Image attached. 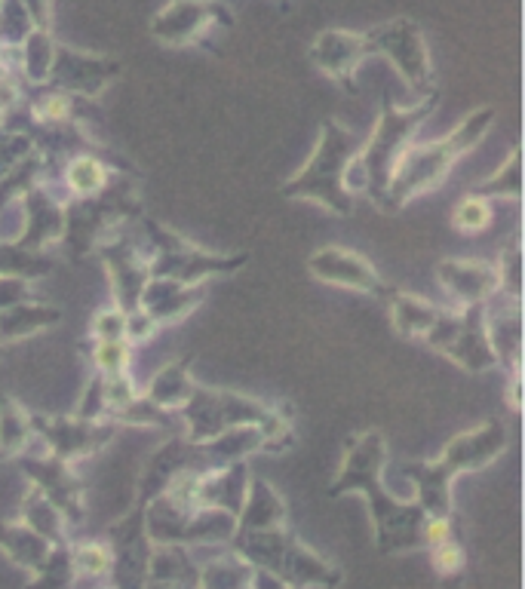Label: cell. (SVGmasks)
<instances>
[{"mask_svg":"<svg viewBox=\"0 0 525 589\" xmlns=\"http://www.w3.org/2000/svg\"><path fill=\"white\" fill-rule=\"evenodd\" d=\"M387 464V439L381 430H363L360 436L347 439L341 467L329 485V497L344 494H363L369 513H372V531L375 547L384 556L412 553L424 547V513L415 501H400L387 491L381 482Z\"/></svg>","mask_w":525,"mask_h":589,"instance_id":"cell-1","label":"cell"},{"mask_svg":"<svg viewBox=\"0 0 525 589\" xmlns=\"http://www.w3.org/2000/svg\"><path fill=\"white\" fill-rule=\"evenodd\" d=\"M495 108L483 105L470 111L452 132H446L443 139L436 142H412L397 166H393L390 185L384 191V197L378 200V209L384 212H400L406 209L415 197L436 191L446 181L449 169L467 157L476 145H483V139L489 135L492 123H495Z\"/></svg>","mask_w":525,"mask_h":589,"instance_id":"cell-2","label":"cell"},{"mask_svg":"<svg viewBox=\"0 0 525 589\" xmlns=\"http://www.w3.org/2000/svg\"><path fill=\"white\" fill-rule=\"evenodd\" d=\"M436 105H440V89L421 96L415 105H397L390 93H384L381 117L375 120L369 139L360 142L354 160L347 163L344 185L350 197L366 194L378 206V200L390 185L393 166H397L400 154L415 142L421 123L436 111Z\"/></svg>","mask_w":525,"mask_h":589,"instance_id":"cell-3","label":"cell"},{"mask_svg":"<svg viewBox=\"0 0 525 589\" xmlns=\"http://www.w3.org/2000/svg\"><path fill=\"white\" fill-rule=\"evenodd\" d=\"M360 135L350 132L338 120H323L317 132V145L311 151V160L304 163L292 178L280 185V194L295 203H317L326 212L338 218H350L357 212V197H350L344 175L347 163L354 160L360 148Z\"/></svg>","mask_w":525,"mask_h":589,"instance_id":"cell-4","label":"cell"},{"mask_svg":"<svg viewBox=\"0 0 525 589\" xmlns=\"http://www.w3.org/2000/svg\"><path fill=\"white\" fill-rule=\"evenodd\" d=\"M228 550L252 568L277 574L292 589H338L344 583V571L314 553L289 528L237 531Z\"/></svg>","mask_w":525,"mask_h":589,"instance_id":"cell-5","label":"cell"},{"mask_svg":"<svg viewBox=\"0 0 525 589\" xmlns=\"http://www.w3.org/2000/svg\"><path fill=\"white\" fill-rule=\"evenodd\" d=\"M142 212L139 194L129 175H114L111 185L96 197H65V234L62 249L71 261L96 252L123 221Z\"/></svg>","mask_w":525,"mask_h":589,"instance_id":"cell-6","label":"cell"},{"mask_svg":"<svg viewBox=\"0 0 525 589\" xmlns=\"http://www.w3.org/2000/svg\"><path fill=\"white\" fill-rule=\"evenodd\" d=\"M142 234L148 246L151 277H166L185 286H203L218 277H234L237 270L249 264L246 252L203 249L154 218H142Z\"/></svg>","mask_w":525,"mask_h":589,"instance_id":"cell-7","label":"cell"},{"mask_svg":"<svg viewBox=\"0 0 525 589\" xmlns=\"http://www.w3.org/2000/svg\"><path fill=\"white\" fill-rule=\"evenodd\" d=\"M424 341L430 350L455 362L467 375H486L498 369V359L486 332V304L443 310L440 320L424 335Z\"/></svg>","mask_w":525,"mask_h":589,"instance_id":"cell-8","label":"cell"},{"mask_svg":"<svg viewBox=\"0 0 525 589\" xmlns=\"http://www.w3.org/2000/svg\"><path fill=\"white\" fill-rule=\"evenodd\" d=\"M366 47H369V56H381L397 68V74L406 80V86L418 99L436 89L427 37L415 19L397 16V19L375 25L372 31H366Z\"/></svg>","mask_w":525,"mask_h":589,"instance_id":"cell-9","label":"cell"},{"mask_svg":"<svg viewBox=\"0 0 525 589\" xmlns=\"http://www.w3.org/2000/svg\"><path fill=\"white\" fill-rule=\"evenodd\" d=\"M31 430H34V442L47 451V455L65 461V464H77L83 458L99 455L102 448H108V442L117 433L114 421H86L77 415H37L31 412Z\"/></svg>","mask_w":525,"mask_h":589,"instance_id":"cell-10","label":"cell"},{"mask_svg":"<svg viewBox=\"0 0 525 589\" xmlns=\"http://www.w3.org/2000/svg\"><path fill=\"white\" fill-rule=\"evenodd\" d=\"M215 28H234V13L222 0H169L148 25L163 47H194Z\"/></svg>","mask_w":525,"mask_h":589,"instance_id":"cell-11","label":"cell"},{"mask_svg":"<svg viewBox=\"0 0 525 589\" xmlns=\"http://www.w3.org/2000/svg\"><path fill=\"white\" fill-rule=\"evenodd\" d=\"M19 464V470L25 473V479L31 482V488H37L47 501L65 516L68 528L80 525L86 516V504H83V494L86 485L83 479L71 470V464L47 455V451H34V445L28 451H22L19 458H13Z\"/></svg>","mask_w":525,"mask_h":589,"instance_id":"cell-12","label":"cell"},{"mask_svg":"<svg viewBox=\"0 0 525 589\" xmlns=\"http://www.w3.org/2000/svg\"><path fill=\"white\" fill-rule=\"evenodd\" d=\"M108 550H111V586L114 589H145L154 543L145 531V510L133 504L123 519L108 528Z\"/></svg>","mask_w":525,"mask_h":589,"instance_id":"cell-13","label":"cell"},{"mask_svg":"<svg viewBox=\"0 0 525 589\" xmlns=\"http://www.w3.org/2000/svg\"><path fill=\"white\" fill-rule=\"evenodd\" d=\"M123 65L114 56L99 53H80L68 43H56V59L47 86L68 93L80 102H96L105 89L120 77Z\"/></svg>","mask_w":525,"mask_h":589,"instance_id":"cell-14","label":"cell"},{"mask_svg":"<svg viewBox=\"0 0 525 589\" xmlns=\"http://www.w3.org/2000/svg\"><path fill=\"white\" fill-rule=\"evenodd\" d=\"M96 252H99V258L105 264L114 307H120L123 313L136 310L139 301H142V289L151 280L148 252L139 249V243L129 234H123V231L111 234Z\"/></svg>","mask_w":525,"mask_h":589,"instance_id":"cell-15","label":"cell"},{"mask_svg":"<svg viewBox=\"0 0 525 589\" xmlns=\"http://www.w3.org/2000/svg\"><path fill=\"white\" fill-rule=\"evenodd\" d=\"M308 270L314 280L335 286V289H350V292L372 295V298H387V292H390V286L381 280L375 264L366 255L347 249V246L314 249L308 258Z\"/></svg>","mask_w":525,"mask_h":589,"instance_id":"cell-16","label":"cell"},{"mask_svg":"<svg viewBox=\"0 0 525 589\" xmlns=\"http://www.w3.org/2000/svg\"><path fill=\"white\" fill-rule=\"evenodd\" d=\"M188 470L206 473L212 467H209V461L203 455V445L188 442L182 433H172L163 445H157V451L145 461V470H142V479H139L136 504L145 507L148 501L160 497L175 479H179L182 473H188Z\"/></svg>","mask_w":525,"mask_h":589,"instance_id":"cell-17","label":"cell"},{"mask_svg":"<svg viewBox=\"0 0 525 589\" xmlns=\"http://www.w3.org/2000/svg\"><path fill=\"white\" fill-rule=\"evenodd\" d=\"M22 206V228L16 243L31 252H50V246L62 243L65 234V197H56L50 181L37 178L19 200Z\"/></svg>","mask_w":525,"mask_h":589,"instance_id":"cell-18","label":"cell"},{"mask_svg":"<svg viewBox=\"0 0 525 589\" xmlns=\"http://www.w3.org/2000/svg\"><path fill=\"white\" fill-rule=\"evenodd\" d=\"M510 445V433H507V424L495 415V418H486L483 424H476L458 436H452L443 448L440 461L455 473H476V470H486L489 464H495L504 451Z\"/></svg>","mask_w":525,"mask_h":589,"instance_id":"cell-19","label":"cell"},{"mask_svg":"<svg viewBox=\"0 0 525 589\" xmlns=\"http://www.w3.org/2000/svg\"><path fill=\"white\" fill-rule=\"evenodd\" d=\"M308 56L326 77H332L347 93H354V83L350 80H354L357 68L369 59L366 34L347 28H326L314 37Z\"/></svg>","mask_w":525,"mask_h":589,"instance_id":"cell-20","label":"cell"},{"mask_svg":"<svg viewBox=\"0 0 525 589\" xmlns=\"http://www.w3.org/2000/svg\"><path fill=\"white\" fill-rule=\"evenodd\" d=\"M436 280L443 292L455 301V307H483L498 295L495 264L473 258H443L436 264Z\"/></svg>","mask_w":525,"mask_h":589,"instance_id":"cell-21","label":"cell"},{"mask_svg":"<svg viewBox=\"0 0 525 589\" xmlns=\"http://www.w3.org/2000/svg\"><path fill=\"white\" fill-rule=\"evenodd\" d=\"M206 301V283L203 286H185L166 277H151L142 289L139 307L151 316L157 326H175L185 316H191Z\"/></svg>","mask_w":525,"mask_h":589,"instance_id":"cell-22","label":"cell"},{"mask_svg":"<svg viewBox=\"0 0 525 589\" xmlns=\"http://www.w3.org/2000/svg\"><path fill=\"white\" fill-rule=\"evenodd\" d=\"M486 332L495 350L498 369L507 375H522V301L501 295V304H486Z\"/></svg>","mask_w":525,"mask_h":589,"instance_id":"cell-23","label":"cell"},{"mask_svg":"<svg viewBox=\"0 0 525 589\" xmlns=\"http://www.w3.org/2000/svg\"><path fill=\"white\" fill-rule=\"evenodd\" d=\"M403 476L415 488V504L421 507L424 516H455V501H452V485L455 473L440 461H409L403 464Z\"/></svg>","mask_w":525,"mask_h":589,"instance_id":"cell-24","label":"cell"},{"mask_svg":"<svg viewBox=\"0 0 525 589\" xmlns=\"http://www.w3.org/2000/svg\"><path fill=\"white\" fill-rule=\"evenodd\" d=\"M249 479H252V473H249L246 461L200 473V479H197V507H215V510H225V513L237 516L240 507H243Z\"/></svg>","mask_w":525,"mask_h":589,"instance_id":"cell-25","label":"cell"},{"mask_svg":"<svg viewBox=\"0 0 525 589\" xmlns=\"http://www.w3.org/2000/svg\"><path fill=\"white\" fill-rule=\"evenodd\" d=\"M286 528V501L268 479H249L243 507L237 513V531H268Z\"/></svg>","mask_w":525,"mask_h":589,"instance_id":"cell-26","label":"cell"},{"mask_svg":"<svg viewBox=\"0 0 525 589\" xmlns=\"http://www.w3.org/2000/svg\"><path fill=\"white\" fill-rule=\"evenodd\" d=\"M59 323H62V307L37 301V298L19 301L7 310H0V344L7 347V344L25 341V338L47 332Z\"/></svg>","mask_w":525,"mask_h":589,"instance_id":"cell-27","label":"cell"},{"mask_svg":"<svg viewBox=\"0 0 525 589\" xmlns=\"http://www.w3.org/2000/svg\"><path fill=\"white\" fill-rule=\"evenodd\" d=\"M387 313H390V326L397 335L409 341H424V335L433 329V323L440 320L443 307H436L433 301L412 295V292H387Z\"/></svg>","mask_w":525,"mask_h":589,"instance_id":"cell-28","label":"cell"},{"mask_svg":"<svg viewBox=\"0 0 525 589\" xmlns=\"http://www.w3.org/2000/svg\"><path fill=\"white\" fill-rule=\"evenodd\" d=\"M191 366H194V353L166 362V366L157 369L154 378L148 381L145 396H148L154 405H160V409H166V412H179L182 405L188 402L194 384H197L194 375H191Z\"/></svg>","mask_w":525,"mask_h":589,"instance_id":"cell-29","label":"cell"},{"mask_svg":"<svg viewBox=\"0 0 525 589\" xmlns=\"http://www.w3.org/2000/svg\"><path fill=\"white\" fill-rule=\"evenodd\" d=\"M50 550H53V543L43 540L37 531H31L22 519L0 522V553H4L13 565H19L22 571L34 574L43 562H47Z\"/></svg>","mask_w":525,"mask_h":589,"instance_id":"cell-30","label":"cell"},{"mask_svg":"<svg viewBox=\"0 0 525 589\" xmlns=\"http://www.w3.org/2000/svg\"><path fill=\"white\" fill-rule=\"evenodd\" d=\"M234 534H237V516L215 507H197L185 519L182 547H228Z\"/></svg>","mask_w":525,"mask_h":589,"instance_id":"cell-31","label":"cell"},{"mask_svg":"<svg viewBox=\"0 0 525 589\" xmlns=\"http://www.w3.org/2000/svg\"><path fill=\"white\" fill-rule=\"evenodd\" d=\"M114 175L117 172L111 169L108 157L93 154V151H83V154H74L65 163L62 181L68 188V197H96V194H102L111 185Z\"/></svg>","mask_w":525,"mask_h":589,"instance_id":"cell-32","label":"cell"},{"mask_svg":"<svg viewBox=\"0 0 525 589\" xmlns=\"http://www.w3.org/2000/svg\"><path fill=\"white\" fill-rule=\"evenodd\" d=\"M197 574H200V565L194 562L191 547H179V543H169V547H154L151 568H148V583L197 589Z\"/></svg>","mask_w":525,"mask_h":589,"instance_id":"cell-33","label":"cell"},{"mask_svg":"<svg viewBox=\"0 0 525 589\" xmlns=\"http://www.w3.org/2000/svg\"><path fill=\"white\" fill-rule=\"evenodd\" d=\"M34 445L31 412L16 396H0V461H13Z\"/></svg>","mask_w":525,"mask_h":589,"instance_id":"cell-34","label":"cell"},{"mask_svg":"<svg viewBox=\"0 0 525 589\" xmlns=\"http://www.w3.org/2000/svg\"><path fill=\"white\" fill-rule=\"evenodd\" d=\"M56 37L50 28H31L28 37L19 43V71L25 86H47L53 59H56Z\"/></svg>","mask_w":525,"mask_h":589,"instance_id":"cell-35","label":"cell"},{"mask_svg":"<svg viewBox=\"0 0 525 589\" xmlns=\"http://www.w3.org/2000/svg\"><path fill=\"white\" fill-rule=\"evenodd\" d=\"M203 445V455L209 467H228L237 461H249L255 451H261V430L258 427H231L222 436H215Z\"/></svg>","mask_w":525,"mask_h":589,"instance_id":"cell-36","label":"cell"},{"mask_svg":"<svg viewBox=\"0 0 525 589\" xmlns=\"http://www.w3.org/2000/svg\"><path fill=\"white\" fill-rule=\"evenodd\" d=\"M56 264L59 261L50 252H31L16 240H0V277H22L34 283L50 277Z\"/></svg>","mask_w":525,"mask_h":589,"instance_id":"cell-37","label":"cell"},{"mask_svg":"<svg viewBox=\"0 0 525 589\" xmlns=\"http://www.w3.org/2000/svg\"><path fill=\"white\" fill-rule=\"evenodd\" d=\"M19 519H22L31 531H37L43 540H50L53 547H56V543H68V540H71V537H68V522H65V516H62L37 488H28V494L22 497Z\"/></svg>","mask_w":525,"mask_h":589,"instance_id":"cell-38","label":"cell"},{"mask_svg":"<svg viewBox=\"0 0 525 589\" xmlns=\"http://www.w3.org/2000/svg\"><path fill=\"white\" fill-rule=\"evenodd\" d=\"M470 194L483 197V200H510L519 203L522 200V151L519 145H513L504 157V163L479 185L470 188Z\"/></svg>","mask_w":525,"mask_h":589,"instance_id":"cell-39","label":"cell"},{"mask_svg":"<svg viewBox=\"0 0 525 589\" xmlns=\"http://www.w3.org/2000/svg\"><path fill=\"white\" fill-rule=\"evenodd\" d=\"M197 589H252V565L228 550L200 565Z\"/></svg>","mask_w":525,"mask_h":589,"instance_id":"cell-40","label":"cell"},{"mask_svg":"<svg viewBox=\"0 0 525 589\" xmlns=\"http://www.w3.org/2000/svg\"><path fill=\"white\" fill-rule=\"evenodd\" d=\"M74 580H77V571H74L71 540H68V543H56L47 562L31 574V583L25 589H71Z\"/></svg>","mask_w":525,"mask_h":589,"instance_id":"cell-41","label":"cell"},{"mask_svg":"<svg viewBox=\"0 0 525 589\" xmlns=\"http://www.w3.org/2000/svg\"><path fill=\"white\" fill-rule=\"evenodd\" d=\"M495 221V209H492V200H483L476 194H467L458 200V206L452 209V224L455 231L473 237V234H486L489 224Z\"/></svg>","mask_w":525,"mask_h":589,"instance_id":"cell-42","label":"cell"},{"mask_svg":"<svg viewBox=\"0 0 525 589\" xmlns=\"http://www.w3.org/2000/svg\"><path fill=\"white\" fill-rule=\"evenodd\" d=\"M495 274H498V295H504L510 301H522V243H519V234L501 252V258L495 264Z\"/></svg>","mask_w":525,"mask_h":589,"instance_id":"cell-43","label":"cell"},{"mask_svg":"<svg viewBox=\"0 0 525 589\" xmlns=\"http://www.w3.org/2000/svg\"><path fill=\"white\" fill-rule=\"evenodd\" d=\"M71 559L77 577H108L111 571V550L108 543L99 540H86V543H71Z\"/></svg>","mask_w":525,"mask_h":589,"instance_id":"cell-44","label":"cell"},{"mask_svg":"<svg viewBox=\"0 0 525 589\" xmlns=\"http://www.w3.org/2000/svg\"><path fill=\"white\" fill-rule=\"evenodd\" d=\"M93 366L99 375H123L133 369V344L129 341H96L93 344Z\"/></svg>","mask_w":525,"mask_h":589,"instance_id":"cell-45","label":"cell"},{"mask_svg":"<svg viewBox=\"0 0 525 589\" xmlns=\"http://www.w3.org/2000/svg\"><path fill=\"white\" fill-rule=\"evenodd\" d=\"M31 28L34 22L22 0H4V4H0V43H4L7 50H19V43L28 37Z\"/></svg>","mask_w":525,"mask_h":589,"instance_id":"cell-46","label":"cell"},{"mask_svg":"<svg viewBox=\"0 0 525 589\" xmlns=\"http://www.w3.org/2000/svg\"><path fill=\"white\" fill-rule=\"evenodd\" d=\"M34 154V139L25 129H4L0 132V178L13 172L22 160Z\"/></svg>","mask_w":525,"mask_h":589,"instance_id":"cell-47","label":"cell"},{"mask_svg":"<svg viewBox=\"0 0 525 589\" xmlns=\"http://www.w3.org/2000/svg\"><path fill=\"white\" fill-rule=\"evenodd\" d=\"M77 418H86V421H108V402H105V378L99 372L90 375V381H86L83 393H80V402L74 409Z\"/></svg>","mask_w":525,"mask_h":589,"instance_id":"cell-48","label":"cell"},{"mask_svg":"<svg viewBox=\"0 0 525 589\" xmlns=\"http://www.w3.org/2000/svg\"><path fill=\"white\" fill-rule=\"evenodd\" d=\"M430 562H433V568L440 571L443 577H455V574L464 571L467 553H464V547H461L458 537H449V540H443V543H436V547H430Z\"/></svg>","mask_w":525,"mask_h":589,"instance_id":"cell-49","label":"cell"},{"mask_svg":"<svg viewBox=\"0 0 525 589\" xmlns=\"http://www.w3.org/2000/svg\"><path fill=\"white\" fill-rule=\"evenodd\" d=\"M123 329H126V313L114 304L93 316V341H120Z\"/></svg>","mask_w":525,"mask_h":589,"instance_id":"cell-50","label":"cell"},{"mask_svg":"<svg viewBox=\"0 0 525 589\" xmlns=\"http://www.w3.org/2000/svg\"><path fill=\"white\" fill-rule=\"evenodd\" d=\"M105 378V402H108V415L123 409L129 399L139 396V387L133 381V375L123 372V375H102Z\"/></svg>","mask_w":525,"mask_h":589,"instance_id":"cell-51","label":"cell"},{"mask_svg":"<svg viewBox=\"0 0 525 589\" xmlns=\"http://www.w3.org/2000/svg\"><path fill=\"white\" fill-rule=\"evenodd\" d=\"M157 323L151 320V316L142 310V307H136V310H129L126 313V329H123V338L129 341V344H148L154 335H157Z\"/></svg>","mask_w":525,"mask_h":589,"instance_id":"cell-52","label":"cell"},{"mask_svg":"<svg viewBox=\"0 0 525 589\" xmlns=\"http://www.w3.org/2000/svg\"><path fill=\"white\" fill-rule=\"evenodd\" d=\"M34 298V283L22 277H0V310H7L19 301Z\"/></svg>","mask_w":525,"mask_h":589,"instance_id":"cell-53","label":"cell"},{"mask_svg":"<svg viewBox=\"0 0 525 589\" xmlns=\"http://www.w3.org/2000/svg\"><path fill=\"white\" fill-rule=\"evenodd\" d=\"M34 28H50L53 25V0H22Z\"/></svg>","mask_w":525,"mask_h":589,"instance_id":"cell-54","label":"cell"},{"mask_svg":"<svg viewBox=\"0 0 525 589\" xmlns=\"http://www.w3.org/2000/svg\"><path fill=\"white\" fill-rule=\"evenodd\" d=\"M252 589H292L289 583H283L277 574L271 571H261V568H252Z\"/></svg>","mask_w":525,"mask_h":589,"instance_id":"cell-55","label":"cell"},{"mask_svg":"<svg viewBox=\"0 0 525 589\" xmlns=\"http://www.w3.org/2000/svg\"><path fill=\"white\" fill-rule=\"evenodd\" d=\"M507 409L510 412L522 409V375H507Z\"/></svg>","mask_w":525,"mask_h":589,"instance_id":"cell-56","label":"cell"},{"mask_svg":"<svg viewBox=\"0 0 525 589\" xmlns=\"http://www.w3.org/2000/svg\"><path fill=\"white\" fill-rule=\"evenodd\" d=\"M10 74H13V65H10L7 59H0V83H4V80H7Z\"/></svg>","mask_w":525,"mask_h":589,"instance_id":"cell-57","label":"cell"},{"mask_svg":"<svg viewBox=\"0 0 525 589\" xmlns=\"http://www.w3.org/2000/svg\"><path fill=\"white\" fill-rule=\"evenodd\" d=\"M145 589H191V586H163V583H148Z\"/></svg>","mask_w":525,"mask_h":589,"instance_id":"cell-58","label":"cell"},{"mask_svg":"<svg viewBox=\"0 0 525 589\" xmlns=\"http://www.w3.org/2000/svg\"><path fill=\"white\" fill-rule=\"evenodd\" d=\"M4 123H7V111L0 108V132H4Z\"/></svg>","mask_w":525,"mask_h":589,"instance_id":"cell-59","label":"cell"},{"mask_svg":"<svg viewBox=\"0 0 525 589\" xmlns=\"http://www.w3.org/2000/svg\"><path fill=\"white\" fill-rule=\"evenodd\" d=\"M4 356H7V347H4V344H0V359H4Z\"/></svg>","mask_w":525,"mask_h":589,"instance_id":"cell-60","label":"cell"},{"mask_svg":"<svg viewBox=\"0 0 525 589\" xmlns=\"http://www.w3.org/2000/svg\"><path fill=\"white\" fill-rule=\"evenodd\" d=\"M111 589H114V586H111Z\"/></svg>","mask_w":525,"mask_h":589,"instance_id":"cell-61","label":"cell"}]
</instances>
